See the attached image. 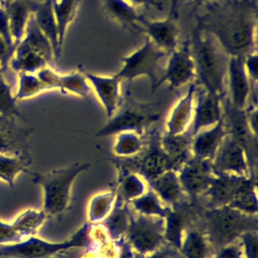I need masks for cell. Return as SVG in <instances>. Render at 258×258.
<instances>
[{
    "label": "cell",
    "mask_w": 258,
    "mask_h": 258,
    "mask_svg": "<svg viewBox=\"0 0 258 258\" xmlns=\"http://www.w3.org/2000/svg\"><path fill=\"white\" fill-rule=\"evenodd\" d=\"M197 27L213 34L229 55L256 51L257 0H213Z\"/></svg>",
    "instance_id": "1"
},
{
    "label": "cell",
    "mask_w": 258,
    "mask_h": 258,
    "mask_svg": "<svg viewBox=\"0 0 258 258\" xmlns=\"http://www.w3.org/2000/svg\"><path fill=\"white\" fill-rule=\"evenodd\" d=\"M189 42L201 88L224 100L227 96L229 54L213 34L197 26L192 29Z\"/></svg>",
    "instance_id": "2"
},
{
    "label": "cell",
    "mask_w": 258,
    "mask_h": 258,
    "mask_svg": "<svg viewBox=\"0 0 258 258\" xmlns=\"http://www.w3.org/2000/svg\"><path fill=\"white\" fill-rule=\"evenodd\" d=\"M201 229L206 235L214 252L228 244L239 241L249 231H257V215H250L234 210L228 206L216 209H204L199 217Z\"/></svg>",
    "instance_id": "3"
},
{
    "label": "cell",
    "mask_w": 258,
    "mask_h": 258,
    "mask_svg": "<svg viewBox=\"0 0 258 258\" xmlns=\"http://www.w3.org/2000/svg\"><path fill=\"white\" fill-rule=\"evenodd\" d=\"M90 165V163L75 162L67 167L53 169L46 173L31 172L32 182L42 188V211L47 217L60 215L70 208L73 183L77 176L88 169Z\"/></svg>",
    "instance_id": "4"
},
{
    "label": "cell",
    "mask_w": 258,
    "mask_h": 258,
    "mask_svg": "<svg viewBox=\"0 0 258 258\" xmlns=\"http://www.w3.org/2000/svg\"><path fill=\"white\" fill-rule=\"evenodd\" d=\"M90 223L83 225L74 235L61 242H49L36 236L22 241L0 245V257L9 258H50L74 248H87L90 245Z\"/></svg>",
    "instance_id": "5"
},
{
    "label": "cell",
    "mask_w": 258,
    "mask_h": 258,
    "mask_svg": "<svg viewBox=\"0 0 258 258\" xmlns=\"http://www.w3.org/2000/svg\"><path fill=\"white\" fill-rule=\"evenodd\" d=\"M160 102L142 103L136 101L130 94L122 101L121 106L117 112L109 118L105 124L95 135L104 137L109 135H116L123 131H134L142 134L152 123L160 119L158 107Z\"/></svg>",
    "instance_id": "6"
},
{
    "label": "cell",
    "mask_w": 258,
    "mask_h": 258,
    "mask_svg": "<svg viewBox=\"0 0 258 258\" xmlns=\"http://www.w3.org/2000/svg\"><path fill=\"white\" fill-rule=\"evenodd\" d=\"M164 232V218L148 217L132 212L124 239L134 253L148 256L160 250L165 242Z\"/></svg>",
    "instance_id": "7"
},
{
    "label": "cell",
    "mask_w": 258,
    "mask_h": 258,
    "mask_svg": "<svg viewBox=\"0 0 258 258\" xmlns=\"http://www.w3.org/2000/svg\"><path fill=\"white\" fill-rule=\"evenodd\" d=\"M169 55L157 47L147 36L144 43L129 55L121 58L122 67L115 74L121 81L131 83L138 77H147L151 84V92L158 81V62L164 56Z\"/></svg>",
    "instance_id": "8"
},
{
    "label": "cell",
    "mask_w": 258,
    "mask_h": 258,
    "mask_svg": "<svg viewBox=\"0 0 258 258\" xmlns=\"http://www.w3.org/2000/svg\"><path fill=\"white\" fill-rule=\"evenodd\" d=\"M160 139L158 132H151L146 143L147 147H144L141 155L133 162L134 173L139 174L147 182L168 169L176 170L175 163L162 148Z\"/></svg>",
    "instance_id": "9"
},
{
    "label": "cell",
    "mask_w": 258,
    "mask_h": 258,
    "mask_svg": "<svg viewBox=\"0 0 258 258\" xmlns=\"http://www.w3.org/2000/svg\"><path fill=\"white\" fill-rule=\"evenodd\" d=\"M167 66L163 75L158 78L153 92L164 83H167L168 91L179 89L183 85L190 83L196 77L195 61L191 55L189 38L169 53Z\"/></svg>",
    "instance_id": "10"
},
{
    "label": "cell",
    "mask_w": 258,
    "mask_h": 258,
    "mask_svg": "<svg viewBox=\"0 0 258 258\" xmlns=\"http://www.w3.org/2000/svg\"><path fill=\"white\" fill-rule=\"evenodd\" d=\"M177 175L187 198L198 203L214 178L212 160L190 156L177 169Z\"/></svg>",
    "instance_id": "11"
},
{
    "label": "cell",
    "mask_w": 258,
    "mask_h": 258,
    "mask_svg": "<svg viewBox=\"0 0 258 258\" xmlns=\"http://www.w3.org/2000/svg\"><path fill=\"white\" fill-rule=\"evenodd\" d=\"M212 164L215 172L244 177L255 176L251 171L243 147L229 133L222 140Z\"/></svg>",
    "instance_id": "12"
},
{
    "label": "cell",
    "mask_w": 258,
    "mask_h": 258,
    "mask_svg": "<svg viewBox=\"0 0 258 258\" xmlns=\"http://www.w3.org/2000/svg\"><path fill=\"white\" fill-rule=\"evenodd\" d=\"M227 99L236 110H245L248 106L252 88L244 68V56L229 55L227 71Z\"/></svg>",
    "instance_id": "13"
},
{
    "label": "cell",
    "mask_w": 258,
    "mask_h": 258,
    "mask_svg": "<svg viewBox=\"0 0 258 258\" xmlns=\"http://www.w3.org/2000/svg\"><path fill=\"white\" fill-rule=\"evenodd\" d=\"M214 173L215 175L210 186L198 201L202 203L204 209H216L229 206L243 181L248 178L215 171Z\"/></svg>",
    "instance_id": "14"
},
{
    "label": "cell",
    "mask_w": 258,
    "mask_h": 258,
    "mask_svg": "<svg viewBox=\"0 0 258 258\" xmlns=\"http://www.w3.org/2000/svg\"><path fill=\"white\" fill-rule=\"evenodd\" d=\"M223 99L203 88L197 94L191 127L187 134L192 137L201 130L214 126L223 117Z\"/></svg>",
    "instance_id": "15"
},
{
    "label": "cell",
    "mask_w": 258,
    "mask_h": 258,
    "mask_svg": "<svg viewBox=\"0 0 258 258\" xmlns=\"http://www.w3.org/2000/svg\"><path fill=\"white\" fill-rule=\"evenodd\" d=\"M87 81L99 99L106 116L111 118L122 104L121 80L116 76H100L86 73Z\"/></svg>",
    "instance_id": "16"
},
{
    "label": "cell",
    "mask_w": 258,
    "mask_h": 258,
    "mask_svg": "<svg viewBox=\"0 0 258 258\" xmlns=\"http://www.w3.org/2000/svg\"><path fill=\"white\" fill-rule=\"evenodd\" d=\"M138 22L143 32H146L147 37L163 51L169 54L177 47L179 27L176 20L170 17H166L163 20H149L141 14Z\"/></svg>",
    "instance_id": "17"
},
{
    "label": "cell",
    "mask_w": 258,
    "mask_h": 258,
    "mask_svg": "<svg viewBox=\"0 0 258 258\" xmlns=\"http://www.w3.org/2000/svg\"><path fill=\"white\" fill-rule=\"evenodd\" d=\"M194 203L187 200L181 204L169 208L167 215L165 216V241L170 243L176 249H180L181 241L184 232L191 227L194 218L197 217L194 211Z\"/></svg>",
    "instance_id": "18"
},
{
    "label": "cell",
    "mask_w": 258,
    "mask_h": 258,
    "mask_svg": "<svg viewBox=\"0 0 258 258\" xmlns=\"http://www.w3.org/2000/svg\"><path fill=\"white\" fill-rule=\"evenodd\" d=\"M228 133L227 125L222 117V119L214 126L201 130L191 137V156L213 161L222 140Z\"/></svg>",
    "instance_id": "19"
},
{
    "label": "cell",
    "mask_w": 258,
    "mask_h": 258,
    "mask_svg": "<svg viewBox=\"0 0 258 258\" xmlns=\"http://www.w3.org/2000/svg\"><path fill=\"white\" fill-rule=\"evenodd\" d=\"M197 83H190L187 92L172 108L165 123L166 134L181 135L187 132L192 121Z\"/></svg>",
    "instance_id": "20"
},
{
    "label": "cell",
    "mask_w": 258,
    "mask_h": 258,
    "mask_svg": "<svg viewBox=\"0 0 258 258\" xmlns=\"http://www.w3.org/2000/svg\"><path fill=\"white\" fill-rule=\"evenodd\" d=\"M38 5L39 2L34 0H13L9 4L3 6L15 46L22 40L27 22L37 9Z\"/></svg>",
    "instance_id": "21"
},
{
    "label": "cell",
    "mask_w": 258,
    "mask_h": 258,
    "mask_svg": "<svg viewBox=\"0 0 258 258\" xmlns=\"http://www.w3.org/2000/svg\"><path fill=\"white\" fill-rule=\"evenodd\" d=\"M148 184L161 202L169 208L189 200L182 189L175 169H168L162 172L159 176L149 181Z\"/></svg>",
    "instance_id": "22"
},
{
    "label": "cell",
    "mask_w": 258,
    "mask_h": 258,
    "mask_svg": "<svg viewBox=\"0 0 258 258\" xmlns=\"http://www.w3.org/2000/svg\"><path fill=\"white\" fill-rule=\"evenodd\" d=\"M102 11L111 20L118 22L123 28L134 32H143L138 22L139 14L135 6L125 0H102Z\"/></svg>",
    "instance_id": "23"
},
{
    "label": "cell",
    "mask_w": 258,
    "mask_h": 258,
    "mask_svg": "<svg viewBox=\"0 0 258 258\" xmlns=\"http://www.w3.org/2000/svg\"><path fill=\"white\" fill-rule=\"evenodd\" d=\"M33 17L38 28L49 40L53 50V57L58 59L61 54V50L58 45L57 26L51 7V0H44L39 2L37 9L33 13Z\"/></svg>",
    "instance_id": "24"
},
{
    "label": "cell",
    "mask_w": 258,
    "mask_h": 258,
    "mask_svg": "<svg viewBox=\"0 0 258 258\" xmlns=\"http://www.w3.org/2000/svg\"><path fill=\"white\" fill-rule=\"evenodd\" d=\"M179 251L184 258H213L214 250L201 229L189 227L183 234Z\"/></svg>",
    "instance_id": "25"
},
{
    "label": "cell",
    "mask_w": 258,
    "mask_h": 258,
    "mask_svg": "<svg viewBox=\"0 0 258 258\" xmlns=\"http://www.w3.org/2000/svg\"><path fill=\"white\" fill-rule=\"evenodd\" d=\"M28 132L19 128L13 118L0 115V153L22 155L17 147L24 141Z\"/></svg>",
    "instance_id": "26"
},
{
    "label": "cell",
    "mask_w": 258,
    "mask_h": 258,
    "mask_svg": "<svg viewBox=\"0 0 258 258\" xmlns=\"http://www.w3.org/2000/svg\"><path fill=\"white\" fill-rule=\"evenodd\" d=\"M48 61L37 52L18 44L9 62L11 69L16 73L36 74L40 69L47 66Z\"/></svg>",
    "instance_id": "27"
},
{
    "label": "cell",
    "mask_w": 258,
    "mask_h": 258,
    "mask_svg": "<svg viewBox=\"0 0 258 258\" xmlns=\"http://www.w3.org/2000/svg\"><path fill=\"white\" fill-rule=\"evenodd\" d=\"M19 44L37 52L38 54L43 56L48 62L53 58L52 46L49 40L38 28L33 15H31L27 22L24 36Z\"/></svg>",
    "instance_id": "28"
},
{
    "label": "cell",
    "mask_w": 258,
    "mask_h": 258,
    "mask_svg": "<svg viewBox=\"0 0 258 258\" xmlns=\"http://www.w3.org/2000/svg\"><path fill=\"white\" fill-rule=\"evenodd\" d=\"M81 0H51V7L57 26L58 45L60 50L70 24L77 16Z\"/></svg>",
    "instance_id": "29"
},
{
    "label": "cell",
    "mask_w": 258,
    "mask_h": 258,
    "mask_svg": "<svg viewBox=\"0 0 258 258\" xmlns=\"http://www.w3.org/2000/svg\"><path fill=\"white\" fill-rule=\"evenodd\" d=\"M132 211L129 204H115L110 215L102 222L107 229L109 236L113 240H122L127 233Z\"/></svg>",
    "instance_id": "30"
},
{
    "label": "cell",
    "mask_w": 258,
    "mask_h": 258,
    "mask_svg": "<svg viewBox=\"0 0 258 258\" xmlns=\"http://www.w3.org/2000/svg\"><path fill=\"white\" fill-rule=\"evenodd\" d=\"M228 207L242 213L257 215L258 201L256 194V181L254 176L248 177L243 181Z\"/></svg>",
    "instance_id": "31"
},
{
    "label": "cell",
    "mask_w": 258,
    "mask_h": 258,
    "mask_svg": "<svg viewBox=\"0 0 258 258\" xmlns=\"http://www.w3.org/2000/svg\"><path fill=\"white\" fill-rule=\"evenodd\" d=\"M116 189V204H129L146 191L145 180L137 173L128 172L121 176Z\"/></svg>",
    "instance_id": "32"
},
{
    "label": "cell",
    "mask_w": 258,
    "mask_h": 258,
    "mask_svg": "<svg viewBox=\"0 0 258 258\" xmlns=\"http://www.w3.org/2000/svg\"><path fill=\"white\" fill-rule=\"evenodd\" d=\"M145 147L142 134L134 131H123L116 134L113 152L121 158H130L139 155Z\"/></svg>",
    "instance_id": "33"
},
{
    "label": "cell",
    "mask_w": 258,
    "mask_h": 258,
    "mask_svg": "<svg viewBox=\"0 0 258 258\" xmlns=\"http://www.w3.org/2000/svg\"><path fill=\"white\" fill-rule=\"evenodd\" d=\"M129 206L135 213L148 217L165 218L169 211V207L164 206L159 197L151 188L131 201Z\"/></svg>",
    "instance_id": "34"
},
{
    "label": "cell",
    "mask_w": 258,
    "mask_h": 258,
    "mask_svg": "<svg viewBox=\"0 0 258 258\" xmlns=\"http://www.w3.org/2000/svg\"><path fill=\"white\" fill-rule=\"evenodd\" d=\"M46 219L47 215L42 210L27 209L19 214L11 225L23 239H26L35 236Z\"/></svg>",
    "instance_id": "35"
},
{
    "label": "cell",
    "mask_w": 258,
    "mask_h": 258,
    "mask_svg": "<svg viewBox=\"0 0 258 258\" xmlns=\"http://www.w3.org/2000/svg\"><path fill=\"white\" fill-rule=\"evenodd\" d=\"M30 160L24 155H10L0 153V180L6 182L10 187H14L17 175L21 172H31L27 169Z\"/></svg>",
    "instance_id": "36"
},
{
    "label": "cell",
    "mask_w": 258,
    "mask_h": 258,
    "mask_svg": "<svg viewBox=\"0 0 258 258\" xmlns=\"http://www.w3.org/2000/svg\"><path fill=\"white\" fill-rule=\"evenodd\" d=\"M116 204V189L101 192L92 198L89 210L88 219L90 224L102 223L112 212Z\"/></svg>",
    "instance_id": "37"
},
{
    "label": "cell",
    "mask_w": 258,
    "mask_h": 258,
    "mask_svg": "<svg viewBox=\"0 0 258 258\" xmlns=\"http://www.w3.org/2000/svg\"><path fill=\"white\" fill-rule=\"evenodd\" d=\"M57 89L63 94H73L86 98L90 92V85L86 75L82 72H74L67 75H59L57 78Z\"/></svg>",
    "instance_id": "38"
},
{
    "label": "cell",
    "mask_w": 258,
    "mask_h": 258,
    "mask_svg": "<svg viewBox=\"0 0 258 258\" xmlns=\"http://www.w3.org/2000/svg\"><path fill=\"white\" fill-rule=\"evenodd\" d=\"M44 91L48 90L35 74L19 73V85L14 96L16 101L35 97Z\"/></svg>",
    "instance_id": "39"
},
{
    "label": "cell",
    "mask_w": 258,
    "mask_h": 258,
    "mask_svg": "<svg viewBox=\"0 0 258 258\" xmlns=\"http://www.w3.org/2000/svg\"><path fill=\"white\" fill-rule=\"evenodd\" d=\"M0 115L7 117L24 118L16 106L15 97L12 95L10 85L0 73Z\"/></svg>",
    "instance_id": "40"
},
{
    "label": "cell",
    "mask_w": 258,
    "mask_h": 258,
    "mask_svg": "<svg viewBox=\"0 0 258 258\" xmlns=\"http://www.w3.org/2000/svg\"><path fill=\"white\" fill-rule=\"evenodd\" d=\"M16 46L11 35L0 33V66L1 70L5 71L9 64Z\"/></svg>",
    "instance_id": "41"
},
{
    "label": "cell",
    "mask_w": 258,
    "mask_h": 258,
    "mask_svg": "<svg viewBox=\"0 0 258 258\" xmlns=\"http://www.w3.org/2000/svg\"><path fill=\"white\" fill-rule=\"evenodd\" d=\"M245 258H257L258 234L257 231H249L239 239Z\"/></svg>",
    "instance_id": "42"
},
{
    "label": "cell",
    "mask_w": 258,
    "mask_h": 258,
    "mask_svg": "<svg viewBox=\"0 0 258 258\" xmlns=\"http://www.w3.org/2000/svg\"><path fill=\"white\" fill-rule=\"evenodd\" d=\"M244 68L246 71V74L249 78V81L251 83L252 91H256V85H257V76H258V55L257 51L248 53L244 56Z\"/></svg>",
    "instance_id": "43"
},
{
    "label": "cell",
    "mask_w": 258,
    "mask_h": 258,
    "mask_svg": "<svg viewBox=\"0 0 258 258\" xmlns=\"http://www.w3.org/2000/svg\"><path fill=\"white\" fill-rule=\"evenodd\" d=\"M213 258H245V256L240 241H236L217 249Z\"/></svg>",
    "instance_id": "44"
},
{
    "label": "cell",
    "mask_w": 258,
    "mask_h": 258,
    "mask_svg": "<svg viewBox=\"0 0 258 258\" xmlns=\"http://www.w3.org/2000/svg\"><path fill=\"white\" fill-rule=\"evenodd\" d=\"M24 240L11 224L5 223L0 217V245L16 243Z\"/></svg>",
    "instance_id": "45"
},
{
    "label": "cell",
    "mask_w": 258,
    "mask_h": 258,
    "mask_svg": "<svg viewBox=\"0 0 258 258\" xmlns=\"http://www.w3.org/2000/svg\"><path fill=\"white\" fill-rule=\"evenodd\" d=\"M37 78L44 84L47 90H55L57 89V78L58 74L53 71L51 68L45 66L40 69L36 74Z\"/></svg>",
    "instance_id": "46"
},
{
    "label": "cell",
    "mask_w": 258,
    "mask_h": 258,
    "mask_svg": "<svg viewBox=\"0 0 258 258\" xmlns=\"http://www.w3.org/2000/svg\"><path fill=\"white\" fill-rule=\"evenodd\" d=\"M133 6H147L155 7L157 9H162L163 4L161 0H125Z\"/></svg>",
    "instance_id": "47"
},
{
    "label": "cell",
    "mask_w": 258,
    "mask_h": 258,
    "mask_svg": "<svg viewBox=\"0 0 258 258\" xmlns=\"http://www.w3.org/2000/svg\"><path fill=\"white\" fill-rule=\"evenodd\" d=\"M169 1H170V9L167 17H170L173 20L177 21L179 16V9L182 3L184 2V0H169Z\"/></svg>",
    "instance_id": "48"
},
{
    "label": "cell",
    "mask_w": 258,
    "mask_h": 258,
    "mask_svg": "<svg viewBox=\"0 0 258 258\" xmlns=\"http://www.w3.org/2000/svg\"><path fill=\"white\" fill-rule=\"evenodd\" d=\"M190 1V4H191V14L200 7V6H203L205 4H207L208 2H210L211 0H189Z\"/></svg>",
    "instance_id": "49"
},
{
    "label": "cell",
    "mask_w": 258,
    "mask_h": 258,
    "mask_svg": "<svg viewBox=\"0 0 258 258\" xmlns=\"http://www.w3.org/2000/svg\"><path fill=\"white\" fill-rule=\"evenodd\" d=\"M132 258H147V257L143 256L141 254H138V253H133V257Z\"/></svg>",
    "instance_id": "50"
},
{
    "label": "cell",
    "mask_w": 258,
    "mask_h": 258,
    "mask_svg": "<svg viewBox=\"0 0 258 258\" xmlns=\"http://www.w3.org/2000/svg\"><path fill=\"white\" fill-rule=\"evenodd\" d=\"M4 1V4H3V6H5V5H7V4H9L11 1H13V0H3Z\"/></svg>",
    "instance_id": "51"
},
{
    "label": "cell",
    "mask_w": 258,
    "mask_h": 258,
    "mask_svg": "<svg viewBox=\"0 0 258 258\" xmlns=\"http://www.w3.org/2000/svg\"><path fill=\"white\" fill-rule=\"evenodd\" d=\"M0 3H1V5H2V7H3V4H4V1H3V0H0Z\"/></svg>",
    "instance_id": "52"
},
{
    "label": "cell",
    "mask_w": 258,
    "mask_h": 258,
    "mask_svg": "<svg viewBox=\"0 0 258 258\" xmlns=\"http://www.w3.org/2000/svg\"><path fill=\"white\" fill-rule=\"evenodd\" d=\"M1 72H2V70H1V66H0V73H1Z\"/></svg>",
    "instance_id": "53"
}]
</instances>
